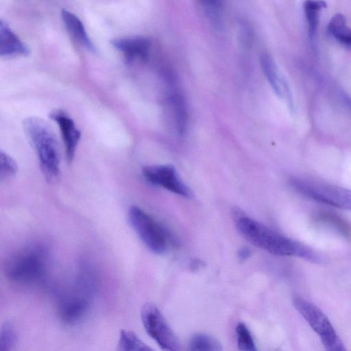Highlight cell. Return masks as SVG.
Instances as JSON below:
<instances>
[{"instance_id":"obj_1","label":"cell","mask_w":351,"mask_h":351,"mask_svg":"<svg viewBox=\"0 0 351 351\" xmlns=\"http://www.w3.org/2000/svg\"><path fill=\"white\" fill-rule=\"evenodd\" d=\"M233 217L240 234L258 247L274 255L297 256L315 263L322 261L321 256L310 247L278 234L238 209L233 211Z\"/></svg>"},{"instance_id":"obj_2","label":"cell","mask_w":351,"mask_h":351,"mask_svg":"<svg viewBox=\"0 0 351 351\" xmlns=\"http://www.w3.org/2000/svg\"><path fill=\"white\" fill-rule=\"evenodd\" d=\"M97 280L90 266L82 264L77 269L59 297L58 314L64 323L76 324L86 316L97 291Z\"/></svg>"},{"instance_id":"obj_3","label":"cell","mask_w":351,"mask_h":351,"mask_svg":"<svg viewBox=\"0 0 351 351\" xmlns=\"http://www.w3.org/2000/svg\"><path fill=\"white\" fill-rule=\"evenodd\" d=\"M49 258L47 247L40 243H31L14 252L6 260V277L20 285H36L46 277Z\"/></svg>"},{"instance_id":"obj_4","label":"cell","mask_w":351,"mask_h":351,"mask_svg":"<svg viewBox=\"0 0 351 351\" xmlns=\"http://www.w3.org/2000/svg\"><path fill=\"white\" fill-rule=\"evenodd\" d=\"M23 127L37 154L45 178L49 181L55 180L60 172V153L53 131L45 121L37 117L25 119Z\"/></svg>"},{"instance_id":"obj_5","label":"cell","mask_w":351,"mask_h":351,"mask_svg":"<svg viewBox=\"0 0 351 351\" xmlns=\"http://www.w3.org/2000/svg\"><path fill=\"white\" fill-rule=\"evenodd\" d=\"M128 221L142 242L152 252L162 254L168 250L170 237L167 231L149 214L138 206H131Z\"/></svg>"},{"instance_id":"obj_6","label":"cell","mask_w":351,"mask_h":351,"mask_svg":"<svg viewBox=\"0 0 351 351\" xmlns=\"http://www.w3.org/2000/svg\"><path fill=\"white\" fill-rule=\"evenodd\" d=\"M293 304L311 328L319 336L325 350H346L329 319L317 306L300 297H295L293 299Z\"/></svg>"},{"instance_id":"obj_7","label":"cell","mask_w":351,"mask_h":351,"mask_svg":"<svg viewBox=\"0 0 351 351\" xmlns=\"http://www.w3.org/2000/svg\"><path fill=\"white\" fill-rule=\"evenodd\" d=\"M290 184L295 191L308 198L351 211V190L298 178H291Z\"/></svg>"},{"instance_id":"obj_8","label":"cell","mask_w":351,"mask_h":351,"mask_svg":"<svg viewBox=\"0 0 351 351\" xmlns=\"http://www.w3.org/2000/svg\"><path fill=\"white\" fill-rule=\"evenodd\" d=\"M141 320L147 333L165 350H181L176 334L160 310L152 303L145 304L141 311Z\"/></svg>"},{"instance_id":"obj_9","label":"cell","mask_w":351,"mask_h":351,"mask_svg":"<svg viewBox=\"0 0 351 351\" xmlns=\"http://www.w3.org/2000/svg\"><path fill=\"white\" fill-rule=\"evenodd\" d=\"M145 180L180 196L191 198V189L179 177L176 169L169 165H149L143 169Z\"/></svg>"},{"instance_id":"obj_10","label":"cell","mask_w":351,"mask_h":351,"mask_svg":"<svg viewBox=\"0 0 351 351\" xmlns=\"http://www.w3.org/2000/svg\"><path fill=\"white\" fill-rule=\"evenodd\" d=\"M260 63L263 72L275 93L287 103L290 110H293L294 103L291 90L273 58L270 55L263 53L260 57Z\"/></svg>"},{"instance_id":"obj_11","label":"cell","mask_w":351,"mask_h":351,"mask_svg":"<svg viewBox=\"0 0 351 351\" xmlns=\"http://www.w3.org/2000/svg\"><path fill=\"white\" fill-rule=\"evenodd\" d=\"M50 118L56 122L61 132L67 160L71 162L75 154L79 144L81 132L73 120L64 111L60 110L51 112Z\"/></svg>"},{"instance_id":"obj_12","label":"cell","mask_w":351,"mask_h":351,"mask_svg":"<svg viewBox=\"0 0 351 351\" xmlns=\"http://www.w3.org/2000/svg\"><path fill=\"white\" fill-rule=\"evenodd\" d=\"M111 44L123 54L128 63L147 60L151 47L150 40L141 36L114 38L111 40Z\"/></svg>"},{"instance_id":"obj_13","label":"cell","mask_w":351,"mask_h":351,"mask_svg":"<svg viewBox=\"0 0 351 351\" xmlns=\"http://www.w3.org/2000/svg\"><path fill=\"white\" fill-rule=\"evenodd\" d=\"M29 49L10 26L2 20L0 22V56L1 57L27 56Z\"/></svg>"},{"instance_id":"obj_14","label":"cell","mask_w":351,"mask_h":351,"mask_svg":"<svg viewBox=\"0 0 351 351\" xmlns=\"http://www.w3.org/2000/svg\"><path fill=\"white\" fill-rule=\"evenodd\" d=\"M61 18L67 32L76 42L88 51H96L83 23L75 14L64 9L61 11Z\"/></svg>"},{"instance_id":"obj_15","label":"cell","mask_w":351,"mask_h":351,"mask_svg":"<svg viewBox=\"0 0 351 351\" xmlns=\"http://www.w3.org/2000/svg\"><path fill=\"white\" fill-rule=\"evenodd\" d=\"M327 32L339 43L351 48V29L348 26L346 19L343 14H336L331 18Z\"/></svg>"},{"instance_id":"obj_16","label":"cell","mask_w":351,"mask_h":351,"mask_svg":"<svg viewBox=\"0 0 351 351\" xmlns=\"http://www.w3.org/2000/svg\"><path fill=\"white\" fill-rule=\"evenodd\" d=\"M326 6V3L322 0H305L304 2V16L307 23L308 37L311 40H313L316 36L319 14Z\"/></svg>"},{"instance_id":"obj_17","label":"cell","mask_w":351,"mask_h":351,"mask_svg":"<svg viewBox=\"0 0 351 351\" xmlns=\"http://www.w3.org/2000/svg\"><path fill=\"white\" fill-rule=\"evenodd\" d=\"M117 346L119 350L147 351L152 350L134 332L125 330L120 332Z\"/></svg>"},{"instance_id":"obj_18","label":"cell","mask_w":351,"mask_h":351,"mask_svg":"<svg viewBox=\"0 0 351 351\" xmlns=\"http://www.w3.org/2000/svg\"><path fill=\"white\" fill-rule=\"evenodd\" d=\"M189 349L195 351H219L221 343L213 337L206 334H195L189 341Z\"/></svg>"},{"instance_id":"obj_19","label":"cell","mask_w":351,"mask_h":351,"mask_svg":"<svg viewBox=\"0 0 351 351\" xmlns=\"http://www.w3.org/2000/svg\"><path fill=\"white\" fill-rule=\"evenodd\" d=\"M16 332L14 325L5 322L0 330V351H10L15 346Z\"/></svg>"},{"instance_id":"obj_20","label":"cell","mask_w":351,"mask_h":351,"mask_svg":"<svg viewBox=\"0 0 351 351\" xmlns=\"http://www.w3.org/2000/svg\"><path fill=\"white\" fill-rule=\"evenodd\" d=\"M237 346L242 351L256 350L254 339L247 327L243 323H238L236 327Z\"/></svg>"},{"instance_id":"obj_21","label":"cell","mask_w":351,"mask_h":351,"mask_svg":"<svg viewBox=\"0 0 351 351\" xmlns=\"http://www.w3.org/2000/svg\"><path fill=\"white\" fill-rule=\"evenodd\" d=\"M0 180L1 182L13 177L17 172V164L8 154L1 151L0 154Z\"/></svg>"},{"instance_id":"obj_22","label":"cell","mask_w":351,"mask_h":351,"mask_svg":"<svg viewBox=\"0 0 351 351\" xmlns=\"http://www.w3.org/2000/svg\"><path fill=\"white\" fill-rule=\"evenodd\" d=\"M201 2L208 14L214 18H217L221 8V0H201Z\"/></svg>"},{"instance_id":"obj_23","label":"cell","mask_w":351,"mask_h":351,"mask_svg":"<svg viewBox=\"0 0 351 351\" xmlns=\"http://www.w3.org/2000/svg\"><path fill=\"white\" fill-rule=\"evenodd\" d=\"M251 255V251L247 247H242L238 252V256L241 261H245L250 258Z\"/></svg>"}]
</instances>
